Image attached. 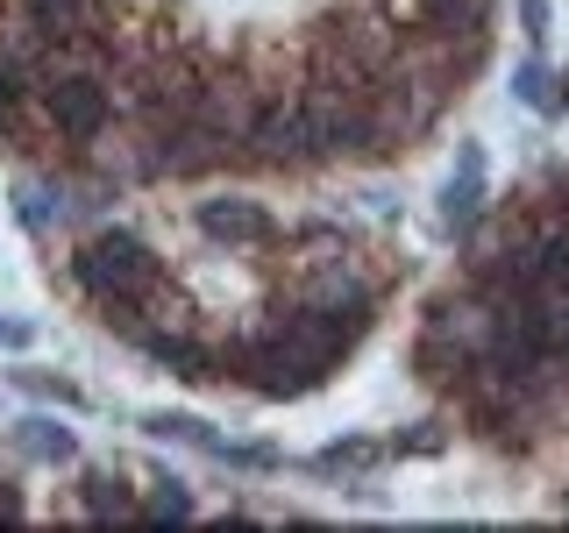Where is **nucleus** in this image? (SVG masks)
<instances>
[{
    "label": "nucleus",
    "instance_id": "f257e3e1",
    "mask_svg": "<svg viewBox=\"0 0 569 533\" xmlns=\"http://www.w3.org/2000/svg\"><path fill=\"white\" fill-rule=\"evenodd\" d=\"M64 278L79 284L93 306H157V292H164V257H157L136 228L114 221V228H93V235L71 249Z\"/></svg>",
    "mask_w": 569,
    "mask_h": 533
},
{
    "label": "nucleus",
    "instance_id": "f03ea898",
    "mask_svg": "<svg viewBox=\"0 0 569 533\" xmlns=\"http://www.w3.org/2000/svg\"><path fill=\"white\" fill-rule=\"evenodd\" d=\"M43 121H50V142L58 150H93V142L121 121V100H114V71H58L43 64Z\"/></svg>",
    "mask_w": 569,
    "mask_h": 533
},
{
    "label": "nucleus",
    "instance_id": "7ed1b4c3",
    "mask_svg": "<svg viewBox=\"0 0 569 533\" xmlns=\"http://www.w3.org/2000/svg\"><path fill=\"white\" fill-rule=\"evenodd\" d=\"M292 306H307L320 320H342L349 334H370V320H378V284L363 278V263L349 257H320L307 278H299Z\"/></svg>",
    "mask_w": 569,
    "mask_h": 533
},
{
    "label": "nucleus",
    "instance_id": "20e7f679",
    "mask_svg": "<svg viewBox=\"0 0 569 533\" xmlns=\"http://www.w3.org/2000/svg\"><path fill=\"white\" fill-rule=\"evenodd\" d=\"M242 157H249V164H263V171L313 164V150H307V100H299V93H278V86H271V93L257 100V121H249Z\"/></svg>",
    "mask_w": 569,
    "mask_h": 533
},
{
    "label": "nucleus",
    "instance_id": "39448f33",
    "mask_svg": "<svg viewBox=\"0 0 569 533\" xmlns=\"http://www.w3.org/2000/svg\"><path fill=\"white\" fill-rule=\"evenodd\" d=\"M427 334L456 342L477 363V355L498 349V299L477 292V284H462V292H449V299H435V306H427Z\"/></svg>",
    "mask_w": 569,
    "mask_h": 533
},
{
    "label": "nucleus",
    "instance_id": "423d86ee",
    "mask_svg": "<svg viewBox=\"0 0 569 533\" xmlns=\"http://www.w3.org/2000/svg\"><path fill=\"white\" fill-rule=\"evenodd\" d=\"M136 349L150 355L157 370H171L178 384H213V349L186 328V320H171V328H142V334H136Z\"/></svg>",
    "mask_w": 569,
    "mask_h": 533
},
{
    "label": "nucleus",
    "instance_id": "0eeeda50",
    "mask_svg": "<svg viewBox=\"0 0 569 533\" xmlns=\"http://www.w3.org/2000/svg\"><path fill=\"white\" fill-rule=\"evenodd\" d=\"M200 228H207L213 242H228V249H263V242H278V221H271L257 200H213V207H200Z\"/></svg>",
    "mask_w": 569,
    "mask_h": 533
},
{
    "label": "nucleus",
    "instance_id": "6e6552de",
    "mask_svg": "<svg viewBox=\"0 0 569 533\" xmlns=\"http://www.w3.org/2000/svg\"><path fill=\"white\" fill-rule=\"evenodd\" d=\"M477 213H485V150H477V142H462L449 185H441V221H449V228H470Z\"/></svg>",
    "mask_w": 569,
    "mask_h": 533
},
{
    "label": "nucleus",
    "instance_id": "1a4fd4ad",
    "mask_svg": "<svg viewBox=\"0 0 569 533\" xmlns=\"http://www.w3.org/2000/svg\"><path fill=\"white\" fill-rule=\"evenodd\" d=\"M512 100H527L533 114H548V121L569 114V71L556 79L541 58H520V64H512Z\"/></svg>",
    "mask_w": 569,
    "mask_h": 533
},
{
    "label": "nucleus",
    "instance_id": "9d476101",
    "mask_svg": "<svg viewBox=\"0 0 569 533\" xmlns=\"http://www.w3.org/2000/svg\"><path fill=\"white\" fill-rule=\"evenodd\" d=\"M79 520H142V497H129V484H121L114 470H93L79 484Z\"/></svg>",
    "mask_w": 569,
    "mask_h": 533
},
{
    "label": "nucleus",
    "instance_id": "9b49d317",
    "mask_svg": "<svg viewBox=\"0 0 569 533\" xmlns=\"http://www.w3.org/2000/svg\"><path fill=\"white\" fill-rule=\"evenodd\" d=\"M14 441H22L29 462H58V470H64V462H79V434H71L64 420H22V426H14Z\"/></svg>",
    "mask_w": 569,
    "mask_h": 533
},
{
    "label": "nucleus",
    "instance_id": "f8f14e48",
    "mask_svg": "<svg viewBox=\"0 0 569 533\" xmlns=\"http://www.w3.org/2000/svg\"><path fill=\"white\" fill-rule=\"evenodd\" d=\"M14 213H22L29 235H50V221L64 213V200H58V185H22L14 192Z\"/></svg>",
    "mask_w": 569,
    "mask_h": 533
},
{
    "label": "nucleus",
    "instance_id": "ddd939ff",
    "mask_svg": "<svg viewBox=\"0 0 569 533\" xmlns=\"http://www.w3.org/2000/svg\"><path fill=\"white\" fill-rule=\"evenodd\" d=\"M142 520H157V526H164V520H192V491L178 484V476H157L150 497H142Z\"/></svg>",
    "mask_w": 569,
    "mask_h": 533
},
{
    "label": "nucleus",
    "instance_id": "4468645a",
    "mask_svg": "<svg viewBox=\"0 0 569 533\" xmlns=\"http://www.w3.org/2000/svg\"><path fill=\"white\" fill-rule=\"evenodd\" d=\"M370 462H378V449H370V441H335V449H320L313 455V470H370Z\"/></svg>",
    "mask_w": 569,
    "mask_h": 533
},
{
    "label": "nucleus",
    "instance_id": "2eb2a0df",
    "mask_svg": "<svg viewBox=\"0 0 569 533\" xmlns=\"http://www.w3.org/2000/svg\"><path fill=\"white\" fill-rule=\"evenodd\" d=\"M14 384L36 391V399H58V405H79V384L58 378V370H14Z\"/></svg>",
    "mask_w": 569,
    "mask_h": 533
},
{
    "label": "nucleus",
    "instance_id": "dca6fc26",
    "mask_svg": "<svg viewBox=\"0 0 569 533\" xmlns=\"http://www.w3.org/2000/svg\"><path fill=\"white\" fill-rule=\"evenodd\" d=\"M150 434H171V441H192V449H213V426H207V420H150Z\"/></svg>",
    "mask_w": 569,
    "mask_h": 533
},
{
    "label": "nucleus",
    "instance_id": "f3484780",
    "mask_svg": "<svg viewBox=\"0 0 569 533\" xmlns=\"http://www.w3.org/2000/svg\"><path fill=\"white\" fill-rule=\"evenodd\" d=\"M391 449H399V455H441V426H406Z\"/></svg>",
    "mask_w": 569,
    "mask_h": 533
},
{
    "label": "nucleus",
    "instance_id": "a211bd4d",
    "mask_svg": "<svg viewBox=\"0 0 569 533\" xmlns=\"http://www.w3.org/2000/svg\"><path fill=\"white\" fill-rule=\"evenodd\" d=\"M520 36H527L533 50L548 43V0H520Z\"/></svg>",
    "mask_w": 569,
    "mask_h": 533
},
{
    "label": "nucleus",
    "instance_id": "6ab92c4d",
    "mask_svg": "<svg viewBox=\"0 0 569 533\" xmlns=\"http://www.w3.org/2000/svg\"><path fill=\"white\" fill-rule=\"evenodd\" d=\"M36 342V320H22V313H0V349H29Z\"/></svg>",
    "mask_w": 569,
    "mask_h": 533
}]
</instances>
